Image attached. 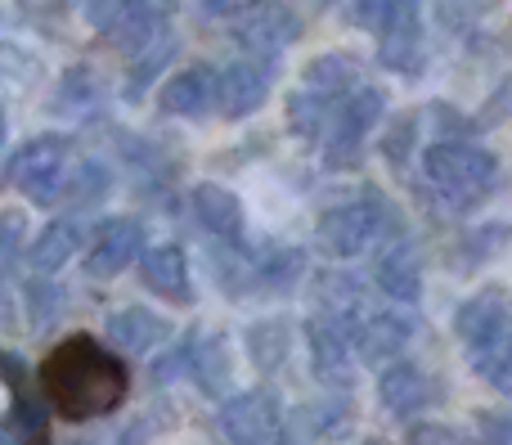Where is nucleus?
I'll list each match as a JSON object with an SVG mask.
<instances>
[{
  "instance_id": "13",
  "label": "nucleus",
  "mask_w": 512,
  "mask_h": 445,
  "mask_svg": "<svg viewBox=\"0 0 512 445\" xmlns=\"http://www.w3.org/2000/svg\"><path fill=\"white\" fill-rule=\"evenodd\" d=\"M216 90H221V77L212 68H189L162 86V108L176 117H203L216 104Z\"/></svg>"
},
{
  "instance_id": "32",
  "label": "nucleus",
  "mask_w": 512,
  "mask_h": 445,
  "mask_svg": "<svg viewBox=\"0 0 512 445\" xmlns=\"http://www.w3.org/2000/svg\"><path fill=\"white\" fill-rule=\"evenodd\" d=\"M409 126H414V117H400V122H396V131H391V144H387V153H391V158H405V149H409V135H414V131H409Z\"/></svg>"
},
{
  "instance_id": "12",
  "label": "nucleus",
  "mask_w": 512,
  "mask_h": 445,
  "mask_svg": "<svg viewBox=\"0 0 512 445\" xmlns=\"http://www.w3.org/2000/svg\"><path fill=\"white\" fill-rule=\"evenodd\" d=\"M378 396H382V405H387L396 419H414L423 405H432V378L423 374V369H414V365H391L387 374H382V383H378Z\"/></svg>"
},
{
  "instance_id": "28",
  "label": "nucleus",
  "mask_w": 512,
  "mask_h": 445,
  "mask_svg": "<svg viewBox=\"0 0 512 445\" xmlns=\"http://www.w3.org/2000/svg\"><path fill=\"white\" fill-rule=\"evenodd\" d=\"M131 5L135 0H86V18L99 27V32H108V27H113Z\"/></svg>"
},
{
  "instance_id": "17",
  "label": "nucleus",
  "mask_w": 512,
  "mask_h": 445,
  "mask_svg": "<svg viewBox=\"0 0 512 445\" xmlns=\"http://www.w3.org/2000/svg\"><path fill=\"white\" fill-rule=\"evenodd\" d=\"M158 32H162V0H135L104 36L113 45H122V50H144V45L158 41Z\"/></svg>"
},
{
  "instance_id": "9",
  "label": "nucleus",
  "mask_w": 512,
  "mask_h": 445,
  "mask_svg": "<svg viewBox=\"0 0 512 445\" xmlns=\"http://www.w3.org/2000/svg\"><path fill=\"white\" fill-rule=\"evenodd\" d=\"M234 36H239L252 54H279L283 45L301 36V23L288 5H279V0H256V5H248L239 14Z\"/></svg>"
},
{
  "instance_id": "29",
  "label": "nucleus",
  "mask_w": 512,
  "mask_h": 445,
  "mask_svg": "<svg viewBox=\"0 0 512 445\" xmlns=\"http://www.w3.org/2000/svg\"><path fill=\"white\" fill-rule=\"evenodd\" d=\"M477 437L481 445H512V414H481Z\"/></svg>"
},
{
  "instance_id": "37",
  "label": "nucleus",
  "mask_w": 512,
  "mask_h": 445,
  "mask_svg": "<svg viewBox=\"0 0 512 445\" xmlns=\"http://www.w3.org/2000/svg\"><path fill=\"white\" fill-rule=\"evenodd\" d=\"M122 445H135V441H122Z\"/></svg>"
},
{
  "instance_id": "8",
  "label": "nucleus",
  "mask_w": 512,
  "mask_h": 445,
  "mask_svg": "<svg viewBox=\"0 0 512 445\" xmlns=\"http://www.w3.org/2000/svg\"><path fill=\"white\" fill-rule=\"evenodd\" d=\"M360 311L364 306H355V315H337V324L346 329V338L360 351V360L382 365V360L400 356L409 342V320H400V315H391V311H378V315H360Z\"/></svg>"
},
{
  "instance_id": "23",
  "label": "nucleus",
  "mask_w": 512,
  "mask_h": 445,
  "mask_svg": "<svg viewBox=\"0 0 512 445\" xmlns=\"http://www.w3.org/2000/svg\"><path fill=\"white\" fill-rule=\"evenodd\" d=\"M382 63L396 72H418L423 68V45H418V27L414 32H391L382 36Z\"/></svg>"
},
{
  "instance_id": "20",
  "label": "nucleus",
  "mask_w": 512,
  "mask_h": 445,
  "mask_svg": "<svg viewBox=\"0 0 512 445\" xmlns=\"http://www.w3.org/2000/svg\"><path fill=\"white\" fill-rule=\"evenodd\" d=\"M360 86V72H355L351 59H342V54H328V59H315L306 68V90H319V95H333L342 99L346 90Z\"/></svg>"
},
{
  "instance_id": "36",
  "label": "nucleus",
  "mask_w": 512,
  "mask_h": 445,
  "mask_svg": "<svg viewBox=\"0 0 512 445\" xmlns=\"http://www.w3.org/2000/svg\"><path fill=\"white\" fill-rule=\"evenodd\" d=\"M364 445H378V441H364Z\"/></svg>"
},
{
  "instance_id": "4",
  "label": "nucleus",
  "mask_w": 512,
  "mask_h": 445,
  "mask_svg": "<svg viewBox=\"0 0 512 445\" xmlns=\"http://www.w3.org/2000/svg\"><path fill=\"white\" fill-rule=\"evenodd\" d=\"M454 333L468 342V356L504 347V342H512V297L504 288H486V293L468 297L454 315Z\"/></svg>"
},
{
  "instance_id": "25",
  "label": "nucleus",
  "mask_w": 512,
  "mask_h": 445,
  "mask_svg": "<svg viewBox=\"0 0 512 445\" xmlns=\"http://www.w3.org/2000/svg\"><path fill=\"white\" fill-rule=\"evenodd\" d=\"M0 369H5V378H9V392L18 396V419H23L27 428H36V423H41V410H36V401L27 396V365L18 356H0Z\"/></svg>"
},
{
  "instance_id": "16",
  "label": "nucleus",
  "mask_w": 512,
  "mask_h": 445,
  "mask_svg": "<svg viewBox=\"0 0 512 445\" xmlns=\"http://www.w3.org/2000/svg\"><path fill=\"white\" fill-rule=\"evenodd\" d=\"M194 212H198V221H203L212 234H221V239H239L243 234V207L230 189L198 185L194 189Z\"/></svg>"
},
{
  "instance_id": "7",
  "label": "nucleus",
  "mask_w": 512,
  "mask_h": 445,
  "mask_svg": "<svg viewBox=\"0 0 512 445\" xmlns=\"http://www.w3.org/2000/svg\"><path fill=\"white\" fill-rule=\"evenodd\" d=\"M221 432L230 445H279L283 419L270 392H243L221 410Z\"/></svg>"
},
{
  "instance_id": "27",
  "label": "nucleus",
  "mask_w": 512,
  "mask_h": 445,
  "mask_svg": "<svg viewBox=\"0 0 512 445\" xmlns=\"http://www.w3.org/2000/svg\"><path fill=\"white\" fill-rule=\"evenodd\" d=\"M144 50H149V54H144V63L131 72V90H144V86H149V77L162 68V63H167V54L176 50V45H171V41H153V45H144Z\"/></svg>"
},
{
  "instance_id": "1",
  "label": "nucleus",
  "mask_w": 512,
  "mask_h": 445,
  "mask_svg": "<svg viewBox=\"0 0 512 445\" xmlns=\"http://www.w3.org/2000/svg\"><path fill=\"white\" fill-rule=\"evenodd\" d=\"M41 383L50 405L72 423L113 414L126 401L122 356H113L108 347H99L95 338H81V333L50 351V360L41 369Z\"/></svg>"
},
{
  "instance_id": "6",
  "label": "nucleus",
  "mask_w": 512,
  "mask_h": 445,
  "mask_svg": "<svg viewBox=\"0 0 512 445\" xmlns=\"http://www.w3.org/2000/svg\"><path fill=\"white\" fill-rule=\"evenodd\" d=\"M382 117V95L373 86H355L337 99L333 117H328V158L333 162H346L355 158V149L364 144V135L373 131V122Z\"/></svg>"
},
{
  "instance_id": "35",
  "label": "nucleus",
  "mask_w": 512,
  "mask_h": 445,
  "mask_svg": "<svg viewBox=\"0 0 512 445\" xmlns=\"http://www.w3.org/2000/svg\"><path fill=\"white\" fill-rule=\"evenodd\" d=\"M0 144H5V117H0Z\"/></svg>"
},
{
  "instance_id": "14",
  "label": "nucleus",
  "mask_w": 512,
  "mask_h": 445,
  "mask_svg": "<svg viewBox=\"0 0 512 445\" xmlns=\"http://www.w3.org/2000/svg\"><path fill=\"white\" fill-rule=\"evenodd\" d=\"M378 288L387 297H396V302H414L418 293H423V266H418V252H414V243H405L400 239L396 248H387L382 252V261H378Z\"/></svg>"
},
{
  "instance_id": "31",
  "label": "nucleus",
  "mask_w": 512,
  "mask_h": 445,
  "mask_svg": "<svg viewBox=\"0 0 512 445\" xmlns=\"http://www.w3.org/2000/svg\"><path fill=\"white\" fill-rule=\"evenodd\" d=\"M409 445H459V437H454V432H445V428H432V423H427V428H418L414 437H409Z\"/></svg>"
},
{
  "instance_id": "33",
  "label": "nucleus",
  "mask_w": 512,
  "mask_h": 445,
  "mask_svg": "<svg viewBox=\"0 0 512 445\" xmlns=\"http://www.w3.org/2000/svg\"><path fill=\"white\" fill-rule=\"evenodd\" d=\"M248 5H256V0H203V9L216 18H239Z\"/></svg>"
},
{
  "instance_id": "34",
  "label": "nucleus",
  "mask_w": 512,
  "mask_h": 445,
  "mask_svg": "<svg viewBox=\"0 0 512 445\" xmlns=\"http://www.w3.org/2000/svg\"><path fill=\"white\" fill-rule=\"evenodd\" d=\"M0 445H14V432H9L5 423H0Z\"/></svg>"
},
{
  "instance_id": "26",
  "label": "nucleus",
  "mask_w": 512,
  "mask_h": 445,
  "mask_svg": "<svg viewBox=\"0 0 512 445\" xmlns=\"http://www.w3.org/2000/svg\"><path fill=\"white\" fill-rule=\"evenodd\" d=\"M108 189V171L99 167V162H86V167H77V180L68 185V198L72 203H90V198H99Z\"/></svg>"
},
{
  "instance_id": "21",
  "label": "nucleus",
  "mask_w": 512,
  "mask_h": 445,
  "mask_svg": "<svg viewBox=\"0 0 512 445\" xmlns=\"http://www.w3.org/2000/svg\"><path fill=\"white\" fill-rule=\"evenodd\" d=\"M189 369H194L203 392H221L230 383V351L221 338H207L203 347H189Z\"/></svg>"
},
{
  "instance_id": "3",
  "label": "nucleus",
  "mask_w": 512,
  "mask_h": 445,
  "mask_svg": "<svg viewBox=\"0 0 512 445\" xmlns=\"http://www.w3.org/2000/svg\"><path fill=\"white\" fill-rule=\"evenodd\" d=\"M387 225H396L391 207L382 203L378 194H364V198H355V203H342V207H333V212H324V221H319V243H324V252H333V257H355V252L369 248Z\"/></svg>"
},
{
  "instance_id": "15",
  "label": "nucleus",
  "mask_w": 512,
  "mask_h": 445,
  "mask_svg": "<svg viewBox=\"0 0 512 445\" xmlns=\"http://www.w3.org/2000/svg\"><path fill=\"white\" fill-rule=\"evenodd\" d=\"M144 284L153 288L158 297H167V302H189V261L180 248H153L149 257H144Z\"/></svg>"
},
{
  "instance_id": "22",
  "label": "nucleus",
  "mask_w": 512,
  "mask_h": 445,
  "mask_svg": "<svg viewBox=\"0 0 512 445\" xmlns=\"http://www.w3.org/2000/svg\"><path fill=\"white\" fill-rule=\"evenodd\" d=\"M77 243H81L77 225H72V221H54L50 230H45L41 239L32 243V266L36 270H59L63 261L77 252Z\"/></svg>"
},
{
  "instance_id": "10",
  "label": "nucleus",
  "mask_w": 512,
  "mask_h": 445,
  "mask_svg": "<svg viewBox=\"0 0 512 445\" xmlns=\"http://www.w3.org/2000/svg\"><path fill=\"white\" fill-rule=\"evenodd\" d=\"M140 243H144L140 221H131V216L104 221V225L95 230V239H90V248H86V270H90L95 279H113V275H122V270L135 261Z\"/></svg>"
},
{
  "instance_id": "30",
  "label": "nucleus",
  "mask_w": 512,
  "mask_h": 445,
  "mask_svg": "<svg viewBox=\"0 0 512 445\" xmlns=\"http://www.w3.org/2000/svg\"><path fill=\"white\" fill-rule=\"evenodd\" d=\"M18 234H23V221L18 216H0V266H9V248H14Z\"/></svg>"
},
{
  "instance_id": "2",
  "label": "nucleus",
  "mask_w": 512,
  "mask_h": 445,
  "mask_svg": "<svg viewBox=\"0 0 512 445\" xmlns=\"http://www.w3.org/2000/svg\"><path fill=\"white\" fill-rule=\"evenodd\" d=\"M423 176L450 207H477L495 185V158L477 144L445 140L423 153Z\"/></svg>"
},
{
  "instance_id": "24",
  "label": "nucleus",
  "mask_w": 512,
  "mask_h": 445,
  "mask_svg": "<svg viewBox=\"0 0 512 445\" xmlns=\"http://www.w3.org/2000/svg\"><path fill=\"white\" fill-rule=\"evenodd\" d=\"M472 369H477V374L486 378L490 387H499V392L512 396V342L481 351V356H472Z\"/></svg>"
},
{
  "instance_id": "5",
  "label": "nucleus",
  "mask_w": 512,
  "mask_h": 445,
  "mask_svg": "<svg viewBox=\"0 0 512 445\" xmlns=\"http://www.w3.org/2000/svg\"><path fill=\"white\" fill-rule=\"evenodd\" d=\"M63 176H68V140H59V135L32 140L27 149H18L14 167H9V180H14L32 203H50L63 189Z\"/></svg>"
},
{
  "instance_id": "18",
  "label": "nucleus",
  "mask_w": 512,
  "mask_h": 445,
  "mask_svg": "<svg viewBox=\"0 0 512 445\" xmlns=\"http://www.w3.org/2000/svg\"><path fill=\"white\" fill-rule=\"evenodd\" d=\"M108 338H113L122 351H149L153 342L167 338V324H162L153 311L126 306V311H117L113 320H108Z\"/></svg>"
},
{
  "instance_id": "19",
  "label": "nucleus",
  "mask_w": 512,
  "mask_h": 445,
  "mask_svg": "<svg viewBox=\"0 0 512 445\" xmlns=\"http://www.w3.org/2000/svg\"><path fill=\"white\" fill-rule=\"evenodd\" d=\"M355 18L378 36L414 32L418 27V0H355Z\"/></svg>"
},
{
  "instance_id": "11",
  "label": "nucleus",
  "mask_w": 512,
  "mask_h": 445,
  "mask_svg": "<svg viewBox=\"0 0 512 445\" xmlns=\"http://www.w3.org/2000/svg\"><path fill=\"white\" fill-rule=\"evenodd\" d=\"M265 90H270V72L261 68V63H230V68L221 72V90H216V99H221V108L230 117H248L256 108L265 104Z\"/></svg>"
}]
</instances>
